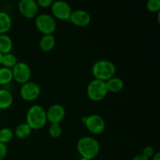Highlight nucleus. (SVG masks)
I'll use <instances>...</instances> for the list:
<instances>
[{"label": "nucleus", "instance_id": "1", "mask_svg": "<svg viewBox=\"0 0 160 160\" xmlns=\"http://www.w3.org/2000/svg\"><path fill=\"white\" fill-rule=\"evenodd\" d=\"M77 149L81 157L92 160L98 156L100 152V145L94 138L84 136L78 140Z\"/></svg>", "mask_w": 160, "mask_h": 160}, {"label": "nucleus", "instance_id": "2", "mask_svg": "<svg viewBox=\"0 0 160 160\" xmlns=\"http://www.w3.org/2000/svg\"><path fill=\"white\" fill-rule=\"evenodd\" d=\"M26 123L32 130H39L47 123L46 110L40 105L31 106L27 112Z\"/></svg>", "mask_w": 160, "mask_h": 160}, {"label": "nucleus", "instance_id": "3", "mask_svg": "<svg viewBox=\"0 0 160 160\" xmlns=\"http://www.w3.org/2000/svg\"><path fill=\"white\" fill-rule=\"evenodd\" d=\"M92 74L95 79L100 80L102 81H107L112 77H114L117 68L115 64L109 60L101 59L96 61L92 66Z\"/></svg>", "mask_w": 160, "mask_h": 160}, {"label": "nucleus", "instance_id": "4", "mask_svg": "<svg viewBox=\"0 0 160 160\" xmlns=\"http://www.w3.org/2000/svg\"><path fill=\"white\" fill-rule=\"evenodd\" d=\"M106 81L94 79L87 87V94L88 98L94 102L102 100L108 93Z\"/></svg>", "mask_w": 160, "mask_h": 160}, {"label": "nucleus", "instance_id": "5", "mask_svg": "<svg viewBox=\"0 0 160 160\" xmlns=\"http://www.w3.org/2000/svg\"><path fill=\"white\" fill-rule=\"evenodd\" d=\"M35 27L44 35L53 34L56 29V22L52 16L47 13H42L35 18Z\"/></svg>", "mask_w": 160, "mask_h": 160}, {"label": "nucleus", "instance_id": "6", "mask_svg": "<svg viewBox=\"0 0 160 160\" xmlns=\"http://www.w3.org/2000/svg\"><path fill=\"white\" fill-rule=\"evenodd\" d=\"M84 124L88 131L93 134H102L106 128L104 119L98 114H92L86 117L84 119Z\"/></svg>", "mask_w": 160, "mask_h": 160}, {"label": "nucleus", "instance_id": "7", "mask_svg": "<svg viewBox=\"0 0 160 160\" xmlns=\"http://www.w3.org/2000/svg\"><path fill=\"white\" fill-rule=\"evenodd\" d=\"M51 11L54 17L61 20H70V15L73 12L69 3L62 0L53 2L51 6Z\"/></svg>", "mask_w": 160, "mask_h": 160}, {"label": "nucleus", "instance_id": "8", "mask_svg": "<svg viewBox=\"0 0 160 160\" xmlns=\"http://www.w3.org/2000/svg\"><path fill=\"white\" fill-rule=\"evenodd\" d=\"M12 78L17 82L23 84L30 81L31 70L29 65L24 62H18L12 69Z\"/></svg>", "mask_w": 160, "mask_h": 160}, {"label": "nucleus", "instance_id": "9", "mask_svg": "<svg viewBox=\"0 0 160 160\" xmlns=\"http://www.w3.org/2000/svg\"><path fill=\"white\" fill-rule=\"evenodd\" d=\"M20 94L21 98L25 101H34L40 95L41 88L37 83L29 81L22 84L20 89Z\"/></svg>", "mask_w": 160, "mask_h": 160}, {"label": "nucleus", "instance_id": "10", "mask_svg": "<svg viewBox=\"0 0 160 160\" xmlns=\"http://www.w3.org/2000/svg\"><path fill=\"white\" fill-rule=\"evenodd\" d=\"M38 8L37 2L34 0H21L18 5L20 13L28 19L37 17Z\"/></svg>", "mask_w": 160, "mask_h": 160}, {"label": "nucleus", "instance_id": "11", "mask_svg": "<svg viewBox=\"0 0 160 160\" xmlns=\"http://www.w3.org/2000/svg\"><path fill=\"white\" fill-rule=\"evenodd\" d=\"M66 111L60 104H53L46 110L47 121L50 123H59L65 117Z\"/></svg>", "mask_w": 160, "mask_h": 160}, {"label": "nucleus", "instance_id": "12", "mask_svg": "<svg viewBox=\"0 0 160 160\" xmlns=\"http://www.w3.org/2000/svg\"><path fill=\"white\" fill-rule=\"evenodd\" d=\"M70 20L76 26L83 28V27L88 26L90 23L92 17L87 11L84 9H77L72 12Z\"/></svg>", "mask_w": 160, "mask_h": 160}, {"label": "nucleus", "instance_id": "13", "mask_svg": "<svg viewBox=\"0 0 160 160\" xmlns=\"http://www.w3.org/2000/svg\"><path fill=\"white\" fill-rule=\"evenodd\" d=\"M13 97L9 90L0 88V109H7L12 106Z\"/></svg>", "mask_w": 160, "mask_h": 160}, {"label": "nucleus", "instance_id": "14", "mask_svg": "<svg viewBox=\"0 0 160 160\" xmlns=\"http://www.w3.org/2000/svg\"><path fill=\"white\" fill-rule=\"evenodd\" d=\"M56 45V38L53 34L44 35L39 42V47L43 52H50Z\"/></svg>", "mask_w": 160, "mask_h": 160}, {"label": "nucleus", "instance_id": "15", "mask_svg": "<svg viewBox=\"0 0 160 160\" xmlns=\"http://www.w3.org/2000/svg\"><path fill=\"white\" fill-rule=\"evenodd\" d=\"M12 18L9 13L0 11V34H6L12 27Z\"/></svg>", "mask_w": 160, "mask_h": 160}, {"label": "nucleus", "instance_id": "16", "mask_svg": "<svg viewBox=\"0 0 160 160\" xmlns=\"http://www.w3.org/2000/svg\"><path fill=\"white\" fill-rule=\"evenodd\" d=\"M106 84L108 92H119L124 87L123 80L117 77H112V78L106 81Z\"/></svg>", "mask_w": 160, "mask_h": 160}, {"label": "nucleus", "instance_id": "17", "mask_svg": "<svg viewBox=\"0 0 160 160\" xmlns=\"http://www.w3.org/2000/svg\"><path fill=\"white\" fill-rule=\"evenodd\" d=\"M12 48V41L6 34H0V52L2 55L11 52Z\"/></svg>", "mask_w": 160, "mask_h": 160}, {"label": "nucleus", "instance_id": "18", "mask_svg": "<svg viewBox=\"0 0 160 160\" xmlns=\"http://www.w3.org/2000/svg\"><path fill=\"white\" fill-rule=\"evenodd\" d=\"M32 129L29 127L27 123H20L17 125L15 129V134L18 138L25 139L29 137L31 134Z\"/></svg>", "mask_w": 160, "mask_h": 160}, {"label": "nucleus", "instance_id": "19", "mask_svg": "<svg viewBox=\"0 0 160 160\" xmlns=\"http://www.w3.org/2000/svg\"><path fill=\"white\" fill-rule=\"evenodd\" d=\"M13 80L12 70L6 67H0V85H6Z\"/></svg>", "mask_w": 160, "mask_h": 160}, {"label": "nucleus", "instance_id": "20", "mask_svg": "<svg viewBox=\"0 0 160 160\" xmlns=\"http://www.w3.org/2000/svg\"><path fill=\"white\" fill-rule=\"evenodd\" d=\"M17 62H18L17 58L13 54L9 52L7 53V54L3 55L1 65H2L3 67H6V68H9L12 70Z\"/></svg>", "mask_w": 160, "mask_h": 160}, {"label": "nucleus", "instance_id": "21", "mask_svg": "<svg viewBox=\"0 0 160 160\" xmlns=\"http://www.w3.org/2000/svg\"><path fill=\"white\" fill-rule=\"evenodd\" d=\"M13 138V132L8 128H3L0 129V142L3 144L8 143Z\"/></svg>", "mask_w": 160, "mask_h": 160}, {"label": "nucleus", "instance_id": "22", "mask_svg": "<svg viewBox=\"0 0 160 160\" xmlns=\"http://www.w3.org/2000/svg\"><path fill=\"white\" fill-rule=\"evenodd\" d=\"M48 134L52 138H58L62 134V128L59 123H50Z\"/></svg>", "mask_w": 160, "mask_h": 160}, {"label": "nucleus", "instance_id": "23", "mask_svg": "<svg viewBox=\"0 0 160 160\" xmlns=\"http://www.w3.org/2000/svg\"><path fill=\"white\" fill-rule=\"evenodd\" d=\"M146 9L151 12H159L160 10V0H148Z\"/></svg>", "mask_w": 160, "mask_h": 160}, {"label": "nucleus", "instance_id": "24", "mask_svg": "<svg viewBox=\"0 0 160 160\" xmlns=\"http://www.w3.org/2000/svg\"><path fill=\"white\" fill-rule=\"evenodd\" d=\"M155 153H156L155 148H153L152 146L148 145V146H145V148H143V151H142V154L143 155V156H145V157L148 158V159H150V158H152L154 156Z\"/></svg>", "mask_w": 160, "mask_h": 160}, {"label": "nucleus", "instance_id": "25", "mask_svg": "<svg viewBox=\"0 0 160 160\" xmlns=\"http://www.w3.org/2000/svg\"><path fill=\"white\" fill-rule=\"evenodd\" d=\"M53 2L54 1H52V0H38V1H36V2H37L38 7L48 8L51 7Z\"/></svg>", "mask_w": 160, "mask_h": 160}, {"label": "nucleus", "instance_id": "26", "mask_svg": "<svg viewBox=\"0 0 160 160\" xmlns=\"http://www.w3.org/2000/svg\"><path fill=\"white\" fill-rule=\"evenodd\" d=\"M7 151V146H6V144L0 142V160H3L6 158Z\"/></svg>", "mask_w": 160, "mask_h": 160}, {"label": "nucleus", "instance_id": "27", "mask_svg": "<svg viewBox=\"0 0 160 160\" xmlns=\"http://www.w3.org/2000/svg\"><path fill=\"white\" fill-rule=\"evenodd\" d=\"M132 160H149V159H148L147 157H145V156H143V155L141 153V154L136 155V156L133 158Z\"/></svg>", "mask_w": 160, "mask_h": 160}, {"label": "nucleus", "instance_id": "28", "mask_svg": "<svg viewBox=\"0 0 160 160\" xmlns=\"http://www.w3.org/2000/svg\"><path fill=\"white\" fill-rule=\"evenodd\" d=\"M152 160H160V153L159 152L155 153L154 156L152 157Z\"/></svg>", "mask_w": 160, "mask_h": 160}, {"label": "nucleus", "instance_id": "29", "mask_svg": "<svg viewBox=\"0 0 160 160\" xmlns=\"http://www.w3.org/2000/svg\"><path fill=\"white\" fill-rule=\"evenodd\" d=\"M2 56H3V55L2 54L1 52H0V65L2 64Z\"/></svg>", "mask_w": 160, "mask_h": 160}, {"label": "nucleus", "instance_id": "30", "mask_svg": "<svg viewBox=\"0 0 160 160\" xmlns=\"http://www.w3.org/2000/svg\"><path fill=\"white\" fill-rule=\"evenodd\" d=\"M80 160H91V159H86V158H83V157H81V159H80Z\"/></svg>", "mask_w": 160, "mask_h": 160}]
</instances>
